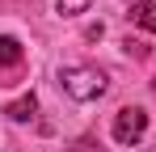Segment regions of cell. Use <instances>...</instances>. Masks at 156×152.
I'll return each mask as SVG.
<instances>
[{
  "mask_svg": "<svg viewBox=\"0 0 156 152\" xmlns=\"http://www.w3.org/2000/svg\"><path fill=\"white\" fill-rule=\"evenodd\" d=\"M59 80H63V93H68L72 101H97L105 93V72H101V68H89V63L63 68Z\"/></svg>",
  "mask_w": 156,
  "mask_h": 152,
  "instance_id": "1",
  "label": "cell"
},
{
  "mask_svg": "<svg viewBox=\"0 0 156 152\" xmlns=\"http://www.w3.org/2000/svg\"><path fill=\"white\" fill-rule=\"evenodd\" d=\"M144 131H148V110H144V106H122V110L114 114V139H118L122 148H135V144L144 139Z\"/></svg>",
  "mask_w": 156,
  "mask_h": 152,
  "instance_id": "2",
  "label": "cell"
},
{
  "mask_svg": "<svg viewBox=\"0 0 156 152\" xmlns=\"http://www.w3.org/2000/svg\"><path fill=\"white\" fill-rule=\"evenodd\" d=\"M34 110H38V97H34V93H26V97H17V101H9V106H4V114H9L13 123H30V118H34Z\"/></svg>",
  "mask_w": 156,
  "mask_h": 152,
  "instance_id": "3",
  "label": "cell"
},
{
  "mask_svg": "<svg viewBox=\"0 0 156 152\" xmlns=\"http://www.w3.org/2000/svg\"><path fill=\"white\" fill-rule=\"evenodd\" d=\"M21 55H26V51H21V42H17L13 34H0V68H17Z\"/></svg>",
  "mask_w": 156,
  "mask_h": 152,
  "instance_id": "4",
  "label": "cell"
},
{
  "mask_svg": "<svg viewBox=\"0 0 156 152\" xmlns=\"http://www.w3.org/2000/svg\"><path fill=\"white\" fill-rule=\"evenodd\" d=\"M131 21L156 34V0H139V4H131Z\"/></svg>",
  "mask_w": 156,
  "mask_h": 152,
  "instance_id": "5",
  "label": "cell"
},
{
  "mask_svg": "<svg viewBox=\"0 0 156 152\" xmlns=\"http://www.w3.org/2000/svg\"><path fill=\"white\" fill-rule=\"evenodd\" d=\"M89 4L93 0H55V13L59 17H80V13H89Z\"/></svg>",
  "mask_w": 156,
  "mask_h": 152,
  "instance_id": "6",
  "label": "cell"
}]
</instances>
